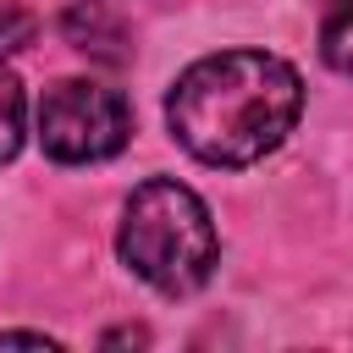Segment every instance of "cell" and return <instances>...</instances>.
<instances>
[{
	"label": "cell",
	"instance_id": "obj_1",
	"mask_svg": "<svg viewBox=\"0 0 353 353\" xmlns=\"http://www.w3.org/2000/svg\"><path fill=\"white\" fill-rule=\"evenodd\" d=\"M298 110H303L298 72L265 50L204 55L176 77L165 99L176 143L204 165H254L292 132Z\"/></svg>",
	"mask_w": 353,
	"mask_h": 353
},
{
	"label": "cell",
	"instance_id": "obj_2",
	"mask_svg": "<svg viewBox=\"0 0 353 353\" xmlns=\"http://www.w3.org/2000/svg\"><path fill=\"white\" fill-rule=\"evenodd\" d=\"M116 248H121L127 270L165 298L199 292L215 276V259H221L215 221H210L204 199L193 188L171 182V176H154L127 199Z\"/></svg>",
	"mask_w": 353,
	"mask_h": 353
},
{
	"label": "cell",
	"instance_id": "obj_3",
	"mask_svg": "<svg viewBox=\"0 0 353 353\" xmlns=\"http://www.w3.org/2000/svg\"><path fill=\"white\" fill-rule=\"evenodd\" d=\"M132 132V110L116 88L88 83V77H66L44 94L39 105V143L50 160L66 165H88V160H110Z\"/></svg>",
	"mask_w": 353,
	"mask_h": 353
},
{
	"label": "cell",
	"instance_id": "obj_4",
	"mask_svg": "<svg viewBox=\"0 0 353 353\" xmlns=\"http://www.w3.org/2000/svg\"><path fill=\"white\" fill-rule=\"evenodd\" d=\"M61 33H66L72 50H83V55H94V61H105V66H127V61H132V33H127L121 11H110L105 0H77V6H66Z\"/></svg>",
	"mask_w": 353,
	"mask_h": 353
},
{
	"label": "cell",
	"instance_id": "obj_5",
	"mask_svg": "<svg viewBox=\"0 0 353 353\" xmlns=\"http://www.w3.org/2000/svg\"><path fill=\"white\" fill-rule=\"evenodd\" d=\"M320 55L331 72L353 77V0H325L320 17Z\"/></svg>",
	"mask_w": 353,
	"mask_h": 353
},
{
	"label": "cell",
	"instance_id": "obj_6",
	"mask_svg": "<svg viewBox=\"0 0 353 353\" xmlns=\"http://www.w3.org/2000/svg\"><path fill=\"white\" fill-rule=\"evenodd\" d=\"M22 127H28V99L17 88V77L0 72V165L22 149Z\"/></svg>",
	"mask_w": 353,
	"mask_h": 353
},
{
	"label": "cell",
	"instance_id": "obj_7",
	"mask_svg": "<svg viewBox=\"0 0 353 353\" xmlns=\"http://www.w3.org/2000/svg\"><path fill=\"white\" fill-rule=\"evenodd\" d=\"M33 33H39V22H33L22 6H0V55L28 50V44H33Z\"/></svg>",
	"mask_w": 353,
	"mask_h": 353
},
{
	"label": "cell",
	"instance_id": "obj_8",
	"mask_svg": "<svg viewBox=\"0 0 353 353\" xmlns=\"http://www.w3.org/2000/svg\"><path fill=\"white\" fill-rule=\"evenodd\" d=\"M0 347H55V336H44V331H0Z\"/></svg>",
	"mask_w": 353,
	"mask_h": 353
}]
</instances>
